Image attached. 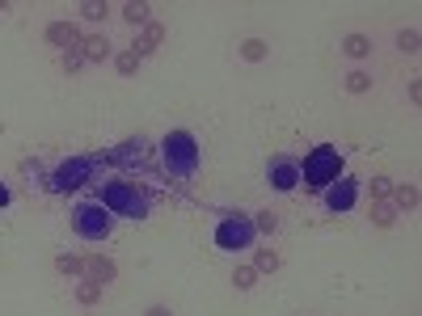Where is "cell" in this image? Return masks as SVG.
<instances>
[{
    "label": "cell",
    "instance_id": "1",
    "mask_svg": "<svg viewBox=\"0 0 422 316\" xmlns=\"http://www.w3.org/2000/svg\"><path fill=\"white\" fill-rule=\"evenodd\" d=\"M97 203L114 215V220H136L144 224L152 215V194L136 178H106L97 181Z\"/></svg>",
    "mask_w": 422,
    "mask_h": 316
},
{
    "label": "cell",
    "instance_id": "23",
    "mask_svg": "<svg viewBox=\"0 0 422 316\" xmlns=\"http://www.w3.org/2000/svg\"><path fill=\"white\" fill-rule=\"evenodd\" d=\"M372 224L376 228H393L397 224V207H393V203H372Z\"/></svg>",
    "mask_w": 422,
    "mask_h": 316
},
{
    "label": "cell",
    "instance_id": "2",
    "mask_svg": "<svg viewBox=\"0 0 422 316\" xmlns=\"http://www.w3.org/2000/svg\"><path fill=\"white\" fill-rule=\"evenodd\" d=\"M161 165H165V173L169 178H182L190 181L199 173V165H203V148H199V139L190 136V131H169V136L161 139Z\"/></svg>",
    "mask_w": 422,
    "mask_h": 316
},
{
    "label": "cell",
    "instance_id": "31",
    "mask_svg": "<svg viewBox=\"0 0 422 316\" xmlns=\"http://www.w3.org/2000/svg\"><path fill=\"white\" fill-rule=\"evenodd\" d=\"M144 316H174V312H169V304H152Z\"/></svg>",
    "mask_w": 422,
    "mask_h": 316
},
{
    "label": "cell",
    "instance_id": "17",
    "mask_svg": "<svg viewBox=\"0 0 422 316\" xmlns=\"http://www.w3.org/2000/svg\"><path fill=\"white\" fill-rule=\"evenodd\" d=\"M101 291H106L101 282H94V278H81L72 295H76V304H81V308H94V304H101Z\"/></svg>",
    "mask_w": 422,
    "mask_h": 316
},
{
    "label": "cell",
    "instance_id": "3",
    "mask_svg": "<svg viewBox=\"0 0 422 316\" xmlns=\"http://www.w3.org/2000/svg\"><path fill=\"white\" fill-rule=\"evenodd\" d=\"M101 165H110L101 152H85V156H68V160H59L55 169L47 173V190L51 194H76V190H85L89 181H97V169Z\"/></svg>",
    "mask_w": 422,
    "mask_h": 316
},
{
    "label": "cell",
    "instance_id": "26",
    "mask_svg": "<svg viewBox=\"0 0 422 316\" xmlns=\"http://www.w3.org/2000/svg\"><path fill=\"white\" fill-rule=\"evenodd\" d=\"M55 270L72 278V274H85V262H81L76 253H59V258H55Z\"/></svg>",
    "mask_w": 422,
    "mask_h": 316
},
{
    "label": "cell",
    "instance_id": "28",
    "mask_svg": "<svg viewBox=\"0 0 422 316\" xmlns=\"http://www.w3.org/2000/svg\"><path fill=\"white\" fill-rule=\"evenodd\" d=\"M253 228H258V232H266V236H271V232H279V215H275V211H271V207H266V211H253Z\"/></svg>",
    "mask_w": 422,
    "mask_h": 316
},
{
    "label": "cell",
    "instance_id": "29",
    "mask_svg": "<svg viewBox=\"0 0 422 316\" xmlns=\"http://www.w3.org/2000/svg\"><path fill=\"white\" fill-rule=\"evenodd\" d=\"M59 68H64L68 76H76V72L85 68V55H81V51H64V55H59Z\"/></svg>",
    "mask_w": 422,
    "mask_h": 316
},
{
    "label": "cell",
    "instance_id": "30",
    "mask_svg": "<svg viewBox=\"0 0 422 316\" xmlns=\"http://www.w3.org/2000/svg\"><path fill=\"white\" fill-rule=\"evenodd\" d=\"M4 207H13V185H9V181H0V211H4Z\"/></svg>",
    "mask_w": 422,
    "mask_h": 316
},
{
    "label": "cell",
    "instance_id": "24",
    "mask_svg": "<svg viewBox=\"0 0 422 316\" xmlns=\"http://www.w3.org/2000/svg\"><path fill=\"white\" fill-rule=\"evenodd\" d=\"M233 287L236 291H253V287H258V270H253V266H236L233 270Z\"/></svg>",
    "mask_w": 422,
    "mask_h": 316
},
{
    "label": "cell",
    "instance_id": "19",
    "mask_svg": "<svg viewBox=\"0 0 422 316\" xmlns=\"http://www.w3.org/2000/svg\"><path fill=\"white\" fill-rule=\"evenodd\" d=\"M342 55H346V59H368V55H372V39H368V34H346V39H342Z\"/></svg>",
    "mask_w": 422,
    "mask_h": 316
},
{
    "label": "cell",
    "instance_id": "7",
    "mask_svg": "<svg viewBox=\"0 0 422 316\" xmlns=\"http://www.w3.org/2000/svg\"><path fill=\"white\" fill-rule=\"evenodd\" d=\"M359 194H363V181L342 173L338 181H329L326 190H321V203H326V211H333V215H346V211L359 207Z\"/></svg>",
    "mask_w": 422,
    "mask_h": 316
},
{
    "label": "cell",
    "instance_id": "32",
    "mask_svg": "<svg viewBox=\"0 0 422 316\" xmlns=\"http://www.w3.org/2000/svg\"><path fill=\"white\" fill-rule=\"evenodd\" d=\"M406 93H410V101H422V85H418V81H410V89H406Z\"/></svg>",
    "mask_w": 422,
    "mask_h": 316
},
{
    "label": "cell",
    "instance_id": "20",
    "mask_svg": "<svg viewBox=\"0 0 422 316\" xmlns=\"http://www.w3.org/2000/svg\"><path fill=\"white\" fill-rule=\"evenodd\" d=\"M258 274H275L283 266V258L275 253V249H253V262H249Z\"/></svg>",
    "mask_w": 422,
    "mask_h": 316
},
{
    "label": "cell",
    "instance_id": "16",
    "mask_svg": "<svg viewBox=\"0 0 422 316\" xmlns=\"http://www.w3.org/2000/svg\"><path fill=\"white\" fill-rule=\"evenodd\" d=\"M140 55H136V51H131V46H123V51H114V72H119V76H123V81H131V76H136V72H140Z\"/></svg>",
    "mask_w": 422,
    "mask_h": 316
},
{
    "label": "cell",
    "instance_id": "21",
    "mask_svg": "<svg viewBox=\"0 0 422 316\" xmlns=\"http://www.w3.org/2000/svg\"><path fill=\"white\" fill-rule=\"evenodd\" d=\"M266 55H271V43H266V39H245V43H241V59H245V63H262Z\"/></svg>",
    "mask_w": 422,
    "mask_h": 316
},
{
    "label": "cell",
    "instance_id": "4",
    "mask_svg": "<svg viewBox=\"0 0 422 316\" xmlns=\"http://www.w3.org/2000/svg\"><path fill=\"white\" fill-rule=\"evenodd\" d=\"M346 173V156H342V148H333V143H317L304 160H300V181L308 185V190H326L329 181H338Z\"/></svg>",
    "mask_w": 422,
    "mask_h": 316
},
{
    "label": "cell",
    "instance_id": "27",
    "mask_svg": "<svg viewBox=\"0 0 422 316\" xmlns=\"http://www.w3.org/2000/svg\"><path fill=\"white\" fill-rule=\"evenodd\" d=\"M418 43H422L418 30H397V51L401 55H418Z\"/></svg>",
    "mask_w": 422,
    "mask_h": 316
},
{
    "label": "cell",
    "instance_id": "9",
    "mask_svg": "<svg viewBox=\"0 0 422 316\" xmlns=\"http://www.w3.org/2000/svg\"><path fill=\"white\" fill-rule=\"evenodd\" d=\"M148 148H152V143H148L144 136L123 139L119 148H110V152H106V160H110V165H127V169H140L144 160H148Z\"/></svg>",
    "mask_w": 422,
    "mask_h": 316
},
{
    "label": "cell",
    "instance_id": "12",
    "mask_svg": "<svg viewBox=\"0 0 422 316\" xmlns=\"http://www.w3.org/2000/svg\"><path fill=\"white\" fill-rule=\"evenodd\" d=\"M81 262H85V278H94V282H101V287L114 282V274H119V266H114L106 253H89V258H81Z\"/></svg>",
    "mask_w": 422,
    "mask_h": 316
},
{
    "label": "cell",
    "instance_id": "6",
    "mask_svg": "<svg viewBox=\"0 0 422 316\" xmlns=\"http://www.w3.org/2000/svg\"><path fill=\"white\" fill-rule=\"evenodd\" d=\"M72 232H76L81 240H89V245H101V240H110V232H114V215H110L97 198H81V203L72 207Z\"/></svg>",
    "mask_w": 422,
    "mask_h": 316
},
{
    "label": "cell",
    "instance_id": "11",
    "mask_svg": "<svg viewBox=\"0 0 422 316\" xmlns=\"http://www.w3.org/2000/svg\"><path fill=\"white\" fill-rule=\"evenodd\" d=\"M81 55H85V63H106V59H114V46L106 34H85L81 39Z\"/></svg>",
    "mask_w": 422,
    "mask_h": 316
},
{
    "label": "cell",
    "instance_id": "15",
    "mask_svg": "<svg viewBox=\"0 0 422 316\" xmlns=\"http://www.w3.org/2000/svg\"><path fill=\"white\" fill-rule=\"evenodd\" d=\"M119 17H123V21H127V26H148V21H152V4H144V0H127V4H123V9H119Z\"/></svg>",
    "mask_w": 422,
    "mask_h": 316
},
{
    "label": "cell",
    "instance_id": "25",
    "mask_svg": "<svg viewBox=\"0 0 422 316\" xmlns=\"http://www.w3.org/2000/svg\"><path fill=\"white\" fill-rule=\"evenodd\" d=\"M81 17H85V21H106V17H110V4H106V0H85V4H81Z\"/></svg>",
    "mask_w": 422,
    "mask_h": 316
},
{
    "label": "cell",
    "instance_id": "14",
    "mask_svg": "<svg viewBox=\"0 0 422 316\" xmlns=\"http://www.w3.org/2000/svg\"><path fill=\"white\" fill-rule=\"evenodd\" d=\"M388 203H393L397 211H414V207H418V185H414V181H397Z\"/></svg>",
    "mask_w": 422,
    "mask_h": 316
},
{
    "label": "cell",
    "instance_id": "8",
    "mask_svg": "<svg viewBox=\"0 0 422 316\" xmlns=\"http://www.w3.org/2000/svg\"><path fill=\"white\" fill-rule=\"evenodd\" d=\"M266 181H271V190H279V194L300 190V160H296V156H275V160L266 165Z\"/></svg>",
    "mask_w": 422,
    "mask_h": 316
},
{
    "label": "cell",
    "instance_id": "33",
    "mask_svg": "<svg viewBox=\"0 0 422 316\" xmlns=\"http://www.w3.org/2000/svg\"><path fill=\"white\" fill-rule=\"evenodd\" d=\"M9 9H13V4H9V0H0V13H9Z\"/></svg>",
    "mask_w": 422,
    "mask_h": 316
},
{
    "label": "cell",
    "instance_id": "5",
    "mask_svg": "<svg viewBox=\"0 0 422 316\" xmlns=\"http://www.w3.org/2000/svg\"><path fill=\"white\" fill-rule=\"evenodd\" d=\"M211 240H216V249H220V253H245V249H253V240H258L253 215H245V211H228V215H220V220H216V232H211Z\"/></svg>",
    "mask_w": 422,
    "mask_h": 316
},
{
    "label": "cell",
    "instance_id": "10",
    "mask_svg": "<svg viewBox=\"0 0 422 316\" xmlns=\"http://www.w3.org/2000/svg\"><path fill=\"white\" fill-rule=\"evenodd\" d=\"M81 26L76 21H51L47 26V43L59 46V51H81Z\"/></svg>",
    "mask_w": 422,
    "mask_h": 316
},
{
    "label": "cell",
    "instance_id": "22",
    "mask_svg": "<svg viewBox=\"0 0 422 316\" xmlns=\"http://www.w3.org/2000/svg\"><path fill=\"white\" fill-rule=\"evenodd\" d=\"M393 185H397V181L388 178V173H376V178L368 181V190H372V203H388V198H393Z\"/></svg>",
    "mask_w": 422,
    "mask_h": 316
},
{
    "label": "cell",
    "instance_id": "18",
    "mask_svg": "<svg viewBox=\"0 0 422 316\" xmlns=\"http://www.w3.org/2000/svg\"><path fill=\"white\" fill-rule=\"evenodd\" d=\"M342 89L351 93V97H363V93H372V72H363V68L346 72V76H342Z\"/></svg>",
    "mask_w": 422,
    "mask_h": 316
},
{
    "label": "cell",
    "instance_id": "13",
    "mask_svg": "<svg viewBox=\"0 0 422 316\" xmlns=\"http://www.w3.org/2000/svg\"><path fill=\"white\" fill-rule=\"evenodd\" d=\"M161 43H165V26H161V21H148V26H144V34L136 39V46H131V51H136L140 59H148V55H156V46H161Z\"/></svg>",
    "mask_w": 422,
    "mask_h": 316
}]
</instances>
